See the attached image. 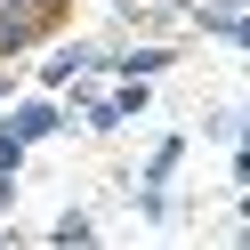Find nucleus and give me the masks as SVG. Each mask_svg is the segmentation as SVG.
<instances>
[{
    "label": "nucleus",
    "mask_w": 250,
    "mask_h": 250,
    "mask_svg": "<svg viewBox=\"0 0 250 250\" xmlns=\"http://www.w3.org/2000/svg\"><path fill=\"white\" fill-rule=\"evenodd\" d=\"M8 129H17L24 146H41V137H57V129H65V105L33 97V105H17V113H8Z\"/></svg>",
    "instance_id": "obj_2"
},
{
    "label": "nucleus",
    "mask_w": 250,
    "mask_h": 250,
    "mask_svg": "<svg viewBox=\"0 0 250 250\" xmlns=\"http://www.w3.org/2000/svg\"><path fill=\"white\" fill-rule=\"evenodd\" d=\"M17 162H24V137L8 129V121H0V169H8V178H17Z\"/></svg>",
    "instance_id": "obj_7"
},
{
    "label": "nucleus",
    "mask_w": 250,
    "mask_h": 250,
    "mask_svg": "<svg viewBox=\"0 0 250 250\" xmlns=\"http://www.w3.org/2000/svg\"><path fill=\"white\" fill-rule=\"evenodd\" d=\"M8 97H17V73H0V105H8Z\"/></svg>",
    "instance_id": "obj_10"
},
{
    "label": "nucleus",
    "mask_w": 250,
    "mask_h": 250,
    "mask_svg": "<svg viewBox=\"0 0 250 250\" xmlns=\"http://www.w3.org/2000/svg\"><path fill=\"white\" fill-rule=\"evenodd\" d=\"M8 194H17V186H8V169H0V202H8Z\"/></svg>",
    "instance_id": "obj_12"
},
{
    "label": "nucleus",
    "mask_w": 250,
    "mask_h": 250,
    "mask_svg": "<svg viewBox=\"0 0 250 250\" xmlns=\"http://www.w3.org/2000/svg\"><path fill=\"white\" fill-rule=\"evenodd\" d=\"M234 169H242V178H250V146H242V153H234Z\"/></svg>",
    "instance_id": "obj_11"
},
{
    "label": "nucleus",
    "mask_w": 250,
    "mask_h": 250,
    "mask_svg": "<svg viewBox=\"0 0 250 250\" xmlns=\"http://www.w3.org/2000/svg\"><path fill=\"white\" fill-rule=\"evenodd\" d=\"M113 57L105 49H89V41H73V49H57L49 65H41V89H65V81H81V73H105Z\"/></svg>",
    "instance_id": "obj_1"
},
{
    "label": "nucleus",
    "mask_w": 250,
    "mask_h": 250,
    "mask_svg": "<svg viewBox=\"0 0 250 250\" xmlns=\"http://www.w3.org/2000/svg\"><path fill=\"white\" fill-rule=\"evenodd\" d=\"M81 113H89V129H121V121H129L113 97H81Z\"/></svg>",
    "instance_id": "obj_6"
},
{
    "label": "nucleus",
    "mask_w": 250,
    "mask_h": 250,
    "mask_svg": "<svg viewBox=\"0 0 250 250\" xmlns=\"http://www.w3.org/2000/svg\"><path fill=\"white\" fill-rule=\"evenodd\" d=\"M242 146H250V113H242Z\"/></svg>",
    "instance_id": "obj_13"
},
{
    "label": "nucleus",
    "mask_w": 250,
    "mask_h": 250,
    "mask_svg": "<svg viewBox=\"0 0 250 250\" xmlns=\"http://www.w3.org/2000/svg\"><path fill=\"white\" fill-rule=\"evenodd\" d=\"M89 234H97V226H89V210H65V218H57V226H49V242H89Z\"/></svg>",
    "instance_id": "obj_5"
},
{
    "label": "nucleus",
    "mask_w": 250,
    "mask_h": 250,
    "mask_svg": "<svg viewBox=\"0 0 250 250\" xmlns=\"http://www.w3.org/2000/svg\"><path fill=\"white\" fill-rule=\"evenodd\" d=\"M169 65H178L169 49H129V57H121V73H129V81H153V73H169Z\"/></svg>",
    "instance_id": "obj_3"
},
{
    "label": "nucleus",
    "mask_w": 250,
    "mask_h": 250,
    "mask_svg": "<svg viewBox=\"0 0 250 250\" xmlns=\"http://www.w3.org/2000/svg\"><path fill=\"white\" fill-rule=\"evenodd\" d=\"M242 218H250V194H242Z\"/></svg>",
    "instance_id": "obj_14"
},
{
    "label": "nucleus",
    "mask_w": 250,
    "mask_h": 250,
    "mask_svg": "<svg viewBox=\"0 0 250 250\" xmlns=\"http://www.w3.org/2000/svg\"><path fill=\"white\" fill-rule=\"evenodd\" d=\"M0 17H49L41 0H0Z\"/></svg>",
    "instance_id": "obj_8"
},
{
    "label": "nucleus",
    "mask_w": 250,
    "mask_h": 250,
    "mask_svg": "<svg viewBox=\"0 0 250 250\" xmlns=\"http://www.w3.org/2000/svg\"><path fill=\"white\" fill-rule=\"evenodd\" d=\"M178 162H186V137H162V146H153V162H146V186H162Z\"/></svg>",
    "instance_id": "obj_4"
},
{
    "label": "nucleus",
    "mask_w": 250,
    "mask_h": 250,
    "mask_svg": "<svg viewBox=\"0 0 250 250\" xmlns=\"http://www.w3.org/2000/svg\"><path fill=\"white\" fill-rule=\"evenodd\" d=\"M226 41H242V49H250V17H234V33H226Z\"/></svg>",
    "instance_id": "obj_9"
}]
</instances>
